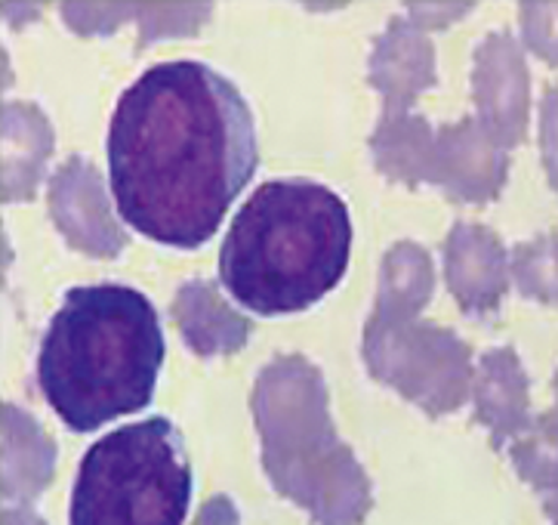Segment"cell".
Segmentation results:
<instances>
[{"label": "cell", "mask_w": 558, "mask_h": 525, "mask_svg": "<svg viewBox=\"0 0 558 525\" xmlns=\"http://www.w3.org/2000/svg\"><path fill=\"white\" fill-rule=\"evenodd\" d=\"M259 167L247 99L207 62L151 65L118 99L109 189L130 229L180 251L217 236Z\"/></svg>", "instance_id": "1"}, {"label": "cell", "mask_w": 558, "mask_h": 525, "mask_svg": "<svg viewBox=\"0 0 558 525\" xmlns=\"http://www.w3.org/2000/svg\"><path fill=\"white\" fill-rule=\"evenodd\" d=\"M167 344L143 290L99 282L65 294L37 353V386L62 423L93 433L151 405Z\"/></svg>", "instance_id": "2"}, {"label": "cell", "mask_w": 558, "mask_h": 525, "mask_svg": "<svg viewBox=\"0 0 558 525\" xmlns=\"http://www.w3.org/2000/svg\"><path fill=\"white\" fill-rule=\"evenodd\" d=\"M352 254L345 201L315 180H266L234 214L219 278L256 315H288L340 285Z\"/></svg>", "instance_id": "3"}, {"label": "cell", "mask_w": 558, "mask_h": 525, "mask_svg": "<svg viewBox=\"0 0 558 525\" xmlns=\"http://www.w3.org/2000/svg\"><path fill=\"white\" fill-rule=\"evenodd\" d=\"M192 491L180 427L145 417L106 433L81 457L69 525H185Z\"/></svg>", "instance_id": "4"}]
</instances>
